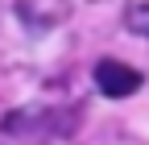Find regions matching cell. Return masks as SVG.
<instances>
[{
    "mask_svg": "<svg viewBox=\"0 0 149 145\" xmlns=\"http://www.w3.org/2000/svg\"><path fill=\"white\" fill-rule=\"evenodd\" d=\"M91 79H95V87L108 96V100H124V96H137L145 87V75L137 66H128L120 58H100L95 70H91Z\"/></svg>",
    "mask_w": 149,
    "mask_h": 145,
    "instance_id": "1",
    "label": "cell"
},
{
    "mask_svg": "<svg viewBox=\"0 0 149 145\" xmlns=\"http://www.w3.org/2000/svg\"><path fill=\"white\" fill-rule=\"evenodd\" d=\"M128 29L133 33H149V4H133L128 8Z\"/></svg>",
    "mask_w": 149,
    "mask_h": 145,
    "instance_id": "2",
    "label": "cell"
}]
</instances>
